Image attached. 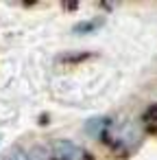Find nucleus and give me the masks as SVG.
<instances>
[{"mask_svg":"<svg viewBox=\"0 0 157 160\" xmlns=\"http://www.w3.org/2000/svg\"><path fill=\"white\" fill-rule=\"evenodd\" d=\"M105 125H107L105 118H92V121L85 125V132H90V134H98V129L105 127Z\"/></svg>","mask_w":157,"mask_h":160,"instance_id":"nucleus-3","label":"nucleus"},{"mask_svg":"<svg viewBox=\"0 0 157 160\" xmlns=\"http://www.w3.org/2000/svg\"><path fill=\"white\" fill-rule=\"evenodd\" d=\"M103 24V20H92V22H79L76 27H74V33H92L94 29H98Z\"/></svg>","mask_w":157,"mask_h":160,"instance_id":"nucleus-2","label":"nucleus"},{"mask_svg":"<svg viewBox=\"0 0 157 160\" xmlns=\"http://www.w3.org/2000/svg\"><path fill=\"white\" fill-rule=\"evenodd\" d=\"M55 158L57 160H87V151L72 140L55 142Z\"/></svg>","mask_w":157,"mask_h":160,"instance_id":"nucleus-1","label":"nucleus"},{"mask_svg":"<svg viewBox=\"0 0 157 160\" xmlns=\"http://www.w3.org/2000/svg\"><path fill=\"white\" fill-rule=\"evenodd\" d=\"M9 160H29V156H26L24 151H13V153L9 156Z\"/></svg>","mask_w":157,"mask_h":160,"instance_id":"nucleus-4","label":"nucleus"}]
</instances>
